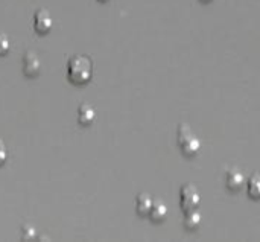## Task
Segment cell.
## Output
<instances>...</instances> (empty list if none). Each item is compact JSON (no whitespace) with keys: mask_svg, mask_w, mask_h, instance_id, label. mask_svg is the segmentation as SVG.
I'll return each mask as SVG.
<instances>
[{"mask_svg":"<svg viewBox=\"0 0 260 242\" xmlns=\"http://www.w3.org/2000/svg\"><path fill=\"white\" fill-rule=\"evenodd\" d=\"M201 201V195L193 185H184L180 189V206L184 210L197 209Z\"/></svg>","mask_w":260,"mask_h":242,"instance_id":"cell-3","label":"cell"},{"mask_svg":"<svg viewBox=\"0 0 260 242\" xmlns=\"http://www.w3.org/2000/svg\"><path fill=\"white\" fill-rule=\"evenodd\" d=\"M6 159H8V151H6L5 145L0 142V165H3L6 162Z\"/></svg>","mask_w":260,"mask_h":242,"instance_id":"cell-14","label":"cell"},{"mask_svg":"<svg viewBox=\"0 0 260 242\" xmlns=\"http://www.w3.org/2000/svg\"><path fill=\"white\" fill-rule=\"evenodd\" d=\"M11 49V41L6 34H0V55H6Z\"/></svg>","mask_w":260,"mask_h":242,"instance_id":"cell-12","label":"cell"},{"mask_svg":"<svg viewBox=\"0 0 260 242\" xmlns=\"http://www.w3.org/2000/svg\"><path fill=\"white\" fill-rule=\"evenodd\" d=\"M177 142L186 156H195L201 149V140L187 124H181L177 130Z\"/></svg>","mask_w":260,"mask_h":242,"instance_id":"cell-2","label":"cell"},{"mask_svg":"<svg viewBox=\"0 0 260 242\" xmlns=\"http://www.w3.org/2000/svg\"><path fill=\"white\" fill-rule=\"evenodd\" d=\"M23 235H21V238L24 239V241H30V239H34L35 238V229L32 227V226H29V224H26L24 227H23Z\"/></svg>","mask_w":260,"mask_h":242,"instance_id":"cell-13","label":"cell"},{"mask_svg":"<svg viewBox=\"0 0 260 242\" xmlns=\"http://www.w3.org/2000/svg\"><path fill=\"white\" fill-rule=\"evenodd\" d=\"M203 2H210V0H203Z\"/></svg>","mask_w":260,"mask_h":242,"instance_id":"cell-16","label":"cell"},{"mask_svg":"<svg viewBox=\"0 0 260 242\" xmlns=\"http://www.w3.org/2000/svg\"><path fill=\"white\" fill-rule=\"evenodd\" d=\"M96 119V110L90 104H81L78 108V120L82 125H90Z\"/></svg>","mask_w":260,"mask_h":242,"instance_id":"cell-7","label":"cell"},{"mask_svg":"<svg viewBox=\"0 0 260 242\" xmlns=\"http://www.w3.org/2000/svg\"><path fill=\"white\" fill-rule=\"evenodd\" d=\"M53 26V18L47 9H38L34 15V27L38 34H47Z\"/></svg>","mask_w":260,"mask_h":242,"instance_id":"cell-4","label":"cell"},{"mask_svg":"<svg viewBox=\"0 0 260 242\" xmlns=\"http://www.w3.org/2000/svg\"><path fill=\"white\" fill-rule=\"evenodd\" d=\"M247 192L251 198L260 200V177L259 175H253L248 183H247Z\"/></svg>","mask_w":260,"mask_h":242,"instance_id":"cell-11","label":"cell"},{"mask_svg":"<svg viewBox=\"0 0 260 242\" xmlns=\"http://www.w3.org/2000/svg\"><path fill=\"white\" fill-rule=\"evenodd\" d=\"M168 215V207L165 203L161 201H155L151 207V212H149V218L154 221V223H161Z\"/></svg>","mask_w":260,"mask_h":242,"instance_id":"cell-9","label":"cell"},{"mask_svg":"<svg viewBox=\"0 0 260 242\" xmlns=\"http://www.w3.org/2000/svg\"><path fill=\"white\" fill-rule=\"evenodd\" d=\"M152 204H154V201H152V198H151L148 194H140V195L136 198V210H137V214L142 215V217L149 215Z\"/></svg>","mask_w":260,"mask_h":242,"instance_id":"cell-8","label":"cell"},{"mask_svg":"<svg viewBox=\"0 0 260 242\" xmlns=\"http://www.w3.org/2000/svg\"><path fill=\"white\" fill-rule=\"evenodd\" d=\"M225 185L230 191H241L245 185V175L238 168H230L225 174Z\"/></svg>","mask_w":260,"mask_h":242,"instance_id":"cell-6","label":"cell"},{"mask_svg":"<svg viewBox=\"0 0 260 242\" xmlns=\"http://www.w3.org/2000/svg\"><path fill=\"white\" fill-rule=\"evenodd\" d=\"M40 70H41V61L38 55L34 52H27L23 56V73L29 78H35L40 75Z\"/></svg>","mask_w":260,"mask_h":242,"instance_id":"cell-5","label":"cell"},{"mask_svg":"<svg viewBox=\"0 0 260 242\" xmlns=\"http://www.w3.org/2000/svg\"><path fill=\"white\" fill-rule=\"evenodd\" d=\"M99 2H107V0H99Z\"/></svg>","mask_w":260,"mask_h":242,"instance_id":"cell-15","label":"cell"},{"mask_svg":"<svg viewBox=\"0 0 260 242\" xmlns=\"http://www.w3.org/2000/svg\"><path fill=\"white\" fill-rule=\"evenodd\" d=\"M67 75L73 84H85L93 76L91 59L85 55H73L67 64Z\"/></svg>","mask_w":260,"mask_h":242,"instance_id":"cell-1","label":"cell"},{"mask_svg":"<svg viewBox=\"0 0 260 242\" xmlns=\"http://www.w3.org/2000/svg\"><path fill=\"white\" fill-rule=\"evenodd\" d=\"M201 220H203L201 214H200V212H197L195 209H192V210H186V217H184V227H186V229H189V230H195V229H198V227H200Z\"/></svg>","mask_w":260,"mask_h":242,"instance_id":"cell-10","label":"cell"}]
</instances>
